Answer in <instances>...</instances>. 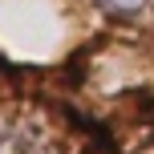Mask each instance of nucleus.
Returning <instances> with one entry per match:
<instances>
[{
    "label": "nucleus",
    "instance_id": "1",
    "mask_svg": "<svg viewBox=\"0 0 154 154\" xmlns=\"http://www.w3.org/2000/svg\"><path fill=\"white\" fill-rule=\"evenodd\" d=\"M97 4H101V8H109V12H122V16H126V12H138L146 0H97Z\"/></svg>",
    "mask_w": 154,
    "mask_h": 154
}]
</instances>
